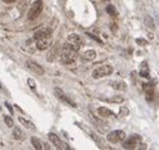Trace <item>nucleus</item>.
<instances>
[{
  "label": "nucleus",
  "instance_id": "nucleus-1",
  "mask_svg": "<svg viewBox=\"0 0 159 150\" xmlns=\"http://www.w3.org/2000/svg\"><path fill=\"white\" fill-rule=\"evenodd\" d=\"M60 59L65 64H72L77 59V52H74L66 47H63L61 53H60Z\"/></svg>",
  "mask_w": 159,
  "mask_h": 150
},
{
  "label": "nucleus",
  "instance_id": "nucleus-2",
  "mask_svg": "<svg viewBox=\"0 0 159 150\" xmlns=\"http://www.w3.org/2000/svg\"><path fill=\"white\" fill-rule=\"evenodd\" d=\"M41 10H43V1H41V0H35V1L31 4L30 9H29L28 19L29 20H35L38 16L40 15Z\"/></svg>",
  "mask_w": 159,
  "mask_h": 150
},
{
  "label": "nucleus",
  "instance_id": "nucleus-3",
  "mask_svg": "<svg viewBox=\"0 0 159 150\" xmlns=\"http://www.w3.org/2000/svg\"><path fill=\"white\" fill-rule=\"evenodd\" d=\"M113 73V67L109 64H104V66H100V67L95 68L93 71V78L95 80H99V78H103L105 76H109V74Z\"/></svg>",
  "mask_w": 159,
  "mask_h": 150
},
{
  "label": "nucleus",
  "instance_id": "nucleus-4",
  "mask_svg": "<svg viewBox=\"0 0 159 150\" xmlns=\"http://www.w3.org/2000/svg\"><path fill=\"white\" fill-rule=\"evenodd\" d=\"M125 139V132L122 130H114V131H110L109 134L107 135V140L110 141V143H120Z\"/></svg>",
  "mask_w": 159,
  "mask_h": 150
},
{
  "label": "nucleus",
  "instance_id": "nucleus-5",
  "mask_svg": "<svg viewBox=\"0 0 159 150\" xmlns=\"http://www.w3.org/2000/svg\"><path fill=\"white\" fill-rule=\"evenodd\" d=\"M48 136H49V140L52 141V144H53L56 149H59V150H68V149H70V148H69V145H68V144H65L64 141H61V140L59 139V136H58V135L53 134V132H50V134H49Z\"/></svg>",
  "mask_w": 159,
  "mask_h": 150
},
{
  "label": "nucleus",
  "instance_id": "nucleus-6",
  "mask_svg": "<svg viewBox=\"0 0 159 150\" xmlns=\"http://www.w3.org/2000/svg\"><path fill=\"white\" fill-rule=\"evenodd\" d=\"M54 93H55L56 98H59L60 101L66 103V105H69V106H72V107H77V103H75L74 101H72V100H70L68 96L64 93V91H63L61 88H59V87H55V88H54Z\"/></svg>",
  "mask_w": 159,
  "mask_h": 150
},
{
  "label": "nucleus",
  "instance_id": "nucleus-7",
  "mask_svg": "<svg viewBox=\"0 0 159 150\" xmlns=\"http://www.w3.org/2000/svg\"><path fill=\"white\" fill-rule=\"evenodd\" d=\"M140 140H142V137L139 135H132L123 143V148L124 149H137Z\"/></svg>",
  "mask_w": 159,
  "mask_h": 150
},
{
  "label": "nucleus",
  "instance_id": "nucleus-8",
  "mask_svg": "<svg viewBox=\"0 0 159 150\" xmlns=\"http://www.w3.org/2000/svg\"><path fill=\"white\" fill-rule=\"evenodd\" d=\"M25 66L31 71V72H34L35 74H38V76H43L44 74V68L41 67V66L39 64V63H36V62H34V61H31V59H28L27 62H25Z\"/></svg>",
  "mask_w": 159,
  "mask_h": 150
},
{
  "label": "nucleus",
  "instance_id": "nucleus-9",
  "mask_svg": "<svg viewBox=\"0 0 159 150\" xmlns=\"http://www.w3.org/2000/svg\"><path fill=\"white\" fill-rule=\"evenodd\" d=\"M52 35V30L48 28H43V29H39V30L35 32L34 34V40L36 39H41V38H50Z\"/></svg>",
  "mask_w": 159,
  "mask_h": 150
},
{
  "label": "nucleus",
  "instance_id": "nucleus-10",
  "mask_svg": "<svg viewBox=\"0 0 159 150\" xmlns=\"http://www.w3.org/2000/svg\"><path fill=\"white\" fill-rule=\"evenodd\" d=\"M49 45H50L49 38H41V39L35 40V47H36V49H39V51H45L47 48H49Z\"/></svg>",
  "mask_w": 159,
  "mask_h": 150
},
{
  "label": "nucleus",
  "instance_id": "nucleus-11",
  "mask_svg": "<svg viewBox=\"0 0 159 150\" xmlns=\"http://www.w3.org/2000/svg\"><path fill=\"white\" fill-rule=\"evenodd\" d=\"M68 42H70V43H74V44H79L82 45L83 43H84V40H83V38L79 34H75V33H72V34H69L68 37Z\"/></svg>",
  "mask_w": 159,
  "mask_h": 150
},
{
  "label": "nucleus",
  "instance_id": "nucleus-12",
  "mask_svg": "<svg viewBox=\"0 0 159 150\" xmlns=\"http://www.w3.org/2000/svg\"><path fill=\"white\" fill-rule=\"evenodd\" d=\"M95 57H97V52L94 49H88V51H85L82 54V58L84 61H94Z\"/></svg>",
  "mask_w": 159,
  "mask_h": 150
},
{
  "label": "nucleus",
  "instance_id": "nucleus-13",
  "mask_svg": "<svg viewBox=\"0 0 159 150\" xmlns=\"http://www.w3.org/2000/svg\"><path fill=\"white\" fill-rule=\"evenodd\" d=\"M110 86L113 87V88L119 90V91H125V90H127V83L123 82V81H112Z\"/></svg>",
  "mask_w": 159,
  "mask_h": 150
},
{
  "label": "nucleus",
  "instance_id": "nucleus-14",
  "mask_svg": "<svg viewBox=\"0 0 159 150\" xmlns=\"http://www.w3.org/2000/svg\"><path fill=\"white\" fill-rule=\"evenodd\" d=\"M144 91H145V95H147V100L150 101L154 96V86L152 83H147V85H144Z\"/></svg>",
  "mask_w": 159,
  "mask_h": 150
},
{
  "label": "nucleus",
  "instance_id": "nucleus-15",
  "mask_svg": "<svg viewBox=\"0 0 159 150\" xmlns=\"http://www.w3.org/2000/svg\"><path fill=\"white\" fill-rule=\"evenodd\" d=\"M13 137H14L15 140H24L25 139V135H24V132L22 131V129H19V127H14L13 129Z\"/></svg>",
  "mask_w": 159,
  "mask_h": 150
},
{
  "label": "nucleus",
  "instance_id": "nucleus-16",
  "mask_svg": "<svg viewBox=\"0 0 159 150\" xmlns=\"http://www.w3.org/2000/svg\"><path fill=\"white\" fill-rule=\"evenodd\" d=\"M18 120H19V122L23 125V126H25L27 129H31V130H34L35 129V126H34V124H33L30 120H28V119H25V117H23V116H19L18 117Z\"/></svg>",
  "mask_w": 159,
  "mask_h": 150
},
{
  "label": "nucleus",
  "instance_id": "nucleus-17",
  "mask_svg": "<svg viewBox=\"0 0 159 150\" xmlns=\"http://www.w3.org/2000/svg\"><path fill=\"white\" fill-rule=\"evenodd\" d=\"M98 114H99V116H102V117H110V116H114L113 111H110L109 109H107V107H99Z\"/></svg>",
  "mask_w": 159,
  "mask_h": 150
},
{
  "label": "nucleus",
  "instance_id": "nucleus-18",
  "mask_svg": "<svg viewBox=\"0 0 159 150\" xmlns=\"http://www.w3.org/2000/svg\"><path fill=\"white\" fill-rule=\"evenodd\" d=\"M90 135H91V137L94 139L95 143H97V144L99 145V148H100V149H109V146H108V145H107L105 143H104V140H103V139H100V137L97 136L95 134H90Z\"/></svg>",
  "mask_w": 159,
  "mask_h": 150
},
{
  "label": "nucleus",
  "instance_id": "nucleus-19",
  "mask_svg": "<svg viewBox=\"0 0 159 150\" xmlns=\"http://www.w3.org/2000/svg\"><path fill=\"white\" fill-rule=\"evenodd\" d=\"M31 144H33V146H34V149H36V150L43 149V143H41V141L38 139V137H35V136L31 137Z\"/></svg>",
  "mask_w": 159,
  "mask_h": 150
},
{
  "label": "nucleus",
  "instance_id": "nucleus-20",
  "mask_svg": "<svg viewBox=\"0 0 159 150\" xmlns=\"http://www.w3.org/2000/svg\"><path fill=\"white\" fill-rule=\"evenodd\" d=\"M105 10H107V13L109 14V15H112V16H116V15H118V11H116L114 5H110V4H109V5H107Z\"/></svg>",
  "mask_w": 159,
  "mask_h": 150
},
{
  "label": "nucleus",
  "instance_id": "nucleus-21",
  "mask_svg": "<svg viewBox=\"0 0 159 150\" xmlns=\"http://www.w3.org/2000/svg\"><path fill=\"white\" fill-rule=\"evenodd\" d=\"M144 22H145V24H147V27L150 29V30H153V29L156 28V27H154V22H153V19L150 18L149 15H147V16L144 18Z\"/></svg>",
  "mask_w": 159,
  "mask_h": 150
},
{
  "label": "nucleus",
  "instance_id": "nucleus-22",
  "mask_svg": "<svg viewBox=\"0 0 159 150\" xmlns=\"http://www.w3.org/2000/svg\"><path fill=\"white\" fill-rule=\"evenodd\" d=\"M147 63H143L142 64V69H140V76L142 77H148L149 76V69L147 67Z\"/></svg>",
  "mask_w": 159,
  "mask_h": 150
},
{
  "label": "nucleus",
  "instance_id": "nucleus-23",
  "mask_svg": "<svg viewBox=\"0 0 159 150\" xmlns=\"http://www.w3.org/2000/svg\"><path fill=\"white\" fill-rule=\"evenodd\" d=\"M108 102H123L124 101V97H122V96H114V97H110L107 100Z\"/></svg>",
  "mask_w": 159,
  "mask_h": 150
},
{
  "label": "nucleus",
  "instance_id": "nucleus-24",
  "mask_svg": "<svg viewBox=\"0 0 159 150\" xmlns=\"http://www.w3.org/2000/svg\"><path fill=\"white\" fill-rule=\"evenodd\" d=\"M4 121H5L8 127H14V121H13V119L10 116H5V117H4Z\"/></svg>",
  "mask_w": 159,
  "mask_h": 150
},
{
  "label": "nucleus",
  "instance_id": "nucleus-25",
  "mask_svg": "<svg viewBox=\"0 0 159 150\" xmlns=\"http://www.w3.org/2000/svg\"><path fill=\"white\" fill-rule=\"evenodd\" d=\"M56 51H58V47H56V45H54V47H53V51L49 53L48 61H54V58H55V56H54V54H55V52H56Z\"/></svg>",
  "mask_w": 159,
  "mask_h": 150
},
{
  "label": "nucleus",
  "instance_id": "nucleus-26",
  "mask_svg": "<svg viewBox=\"0 0 159 150\" xmlns=\"http://www.w3.org/2000/svg\"><path fill=\"white\" fill-rule=\"evenodd\" d=\"M120 115L122 116H128L129 115V110L127 106H120Z\"/></svg>",
  "mask_w": 159,
  "mask_h": 150
},
{
  "label": "nucleus",
  "instance_id": "nucleus-27",
  "mask_svg": "<svg viewBox=\"0 0 159 150\" xmlns=\"http://www.w3.org/2000/svg\"><path fill=\"white\" fill-rule=\"evenodd\" d=\"M137 44H139V45H142V47H144V45H147V40L145 39H142V38H138L137 40Z\"/></svg>",
  "mask_w": 159,
  "mask_h": 150
},
{
  "label": "nucleus",
  "instance_id": "nucleus-28",
  "mask_svg": "<svg viewBox=\"0 0 159 150\" xmlns=\"http://www.w3.org/2000/svg\"><path fill=\"white\" fill-rule=\"evenodd\" d=\"M28 83H29V86H30V88H31V90H35V88H36V85H35L34 80H31V78H29V80H28Z\"/></svg>",
  "mask_w": 159,
  "mask_h": 150
},
{
  "label": "nucleus",
  "instance_id": "nucleus-29",
  "mask_svg": "<svg viewBox=\"0 0 159 150\" xmlns=\"http://www.w3.org/2000/svg\"><path fill=\"white\" fill-rule=\"evenodd\" d=\"M86 35H89L90 38H93V39H95L97 42H99V43H102V40H100V39L98 38V37H95V35H93V34H86Z\"/></svg>",
  "mask_w": 159,
  "mask_h": 150
},
{
  "label": "nucleus",
  "instance_id": "nucleus-30",
  "mask_svg": "<svg viewBox=\"0 0 159 150\" xmlns=\"http://www.w3.org/2000/svg\"><path fill=\"white\" fill-rule=\"evenodd\" d=\"M4 3H6V4H11V3H15L16 0H3Z\"/></svg>",
  "mask_w": 159,
  "mask_h": 150
},
{
  "label": "nucleus",
  "instance_id": "nucleus-31",
  "mask_svg": "<svg viewBox=\"0 0 159 150\" xmlns=\"http://www.w3.org/2000/svg\"><path fill=\"white\" fill-rule=\"evenodd\" d=\"M104 1H109V0H104Z\"/></svg>",
  "mask_w": 159,
  "mask_h": 150
}]
</instances>
